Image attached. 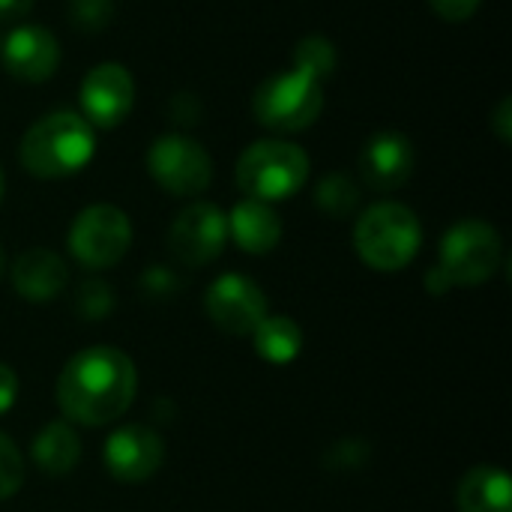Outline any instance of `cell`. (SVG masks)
Returning <instances> with one entry per match:
<instances>
[{
    "mask_svg": "<svg viewBox=\"0 0 512 512\" xmlns=\"http://www.w3.org/2000/svg\"><path fill=\"white\" fill-rule=\"evenodd\" d=\"M132 246V222L114 204L84 207L69 228V252L87 270L114 267Z\"/></svg>",
    "mask_w": 512,
    "mask_h": 512,
    "instance_id": "52a82bcc",
    "label": "cell"
},
{
    "mask_svg": "<svg viewBox=\"0 0 512 512\" xmlns=\"http://www.w3.org/2000/svg\"><path fill=\"white\" fill-rule=\"evenodd\" d=\"M15 396H18V375L6 363H0V417L15 405Z\"/></svg>",
    "mask_w": 512,
    "mask_h": 512,
    "instance_id": "484cf974",
    "label": "cell"
},
{
    "mask_svg": "<svg viewBox=\"0 0 512 512\" xmlns=\"http://www.w3.org/2000/svg\"><path fill=\"white\" fill-rule=\"evenodd\" d=\"M414 144L402 132H378L360 150V177L375 192H393L414 174Z\"/></svg>",
    "mask_w": 512,
    "mask_h": 512,
    "instance_id": "5bb4252c",
    "label": "cell"
},
{
    "mask_svg": "<svg viewBox=\"0 0 512 512\" xmlns=\"http://www.w3.org/2000/svg\"><path fill=\"white\" fill-rule=\"evenodd\" d=\"M504 246L501 234L480 219H465L456 222L444 240H441V258L438 270L447 279L450 288L456 285H480L495 276L501 264Z\"/></svg>",
    "mask_w": 512,
    "mask_h": 512,
    "instance_id": "8992f818",
    "label": "cell"
},
{
    "mask_svg": "<svg viewBox=\"0 0 512 512\" xmlns=\"http://www.w3.org/2000/svg\"><path fill=\"white\" fill-rule=\"evenodd\" d=\"M255 351L267 363H291L303 348V330L285 315H267L255 330Z\"/></svg>",
    "mask_w": 512,
    "mask_h": 512,
    "instance_id": "d6986e66",
    "label": "cell"
},
{
    "mask_svg": "<svg viewBox=\"0 0 512 512\" xmlns=\"http://www.w3.org/2000/svg\"><path fill=\"white\" fill-rule=\"evenodd\" d=\"M96 150L93 126L72 111H54L36 120L18 147L21 165L39 180H60L81 171Z\"/></svg>",
    "mask_w": 512,
    "mask_h": 512,
    "instance_id": "7a4b0ae2",
    "label": "cell"
},
{
    "mask_svg": "<svg viewBox=\"0 0 512 512\" xmlns=\"http://www.w3.org/2000/svg\"><path fill=\"white\" fill-rule=\"evenodd\" d=\"M138 390V372L129 354L111 345L78 351L60 372L54 396L66 420L105 426L126 414Z\"/></svg>",
    "mask_w": 512,
    "mask_h": 512,
    "instance_id": "6da1fadb",
    "label": "cell"
},
{
    "mask_svg": "<svg viewBox=\"0 0 512 512\" xmlns=\"http://www.w3.org/2000/svg\"><path fill=\"white\" fill-rule=\"evenodd\" d=\"M429 3L447 21H468L480 6V0H429Z\"/></svg>",
    "mask_w": 512,
    "mask_h": 512,
    "instance_id": "d4e9b609",
    "label": "cell"
},
{
    "mask_svg": "<svg viewBox=\"0 0 512 512\" xmlns=\"http://www.w3.org/2000/svg\"><path fill=\"white\" fill-rule=\"evenodd\" d=\"M3 264H6V261H3V249H0V276H3Z\"/></svg>",
    "mask_w": 512,
    "mask_h": 512,
    "instance_id": "f1b7e54d",
    "label": "cell"
},
{
    "mask_svg": "<svg viewBox=\"0 0 512 512\" xmlns=\"http://www.w3.org/2000/svg\"><path fill=\"white\" fill-rule=\"evenodd\" d=\"M294 66L309 69L312 75H318L321 81L333 75L336 66V48L330 45V39L324 36H309L294 48Z\"/></svg>",
    "mask_w": 512,
    "mask_h": 512,
    "instance_id": "44dd1931",
    "label": "cell"
},
{
    "mask_svg": "<svg viewBox=\"0 0 512 512\" xmlns=\"http://www.w3.org/2000/svg\"><path fill=\"white\" fill-rule=\"evenodd\" d=\"M315 204L330 216H351L360 207V186L348 174H327L315 189Z\"/></svg>",
    "mask_w": 512,
    "mask_h": 512,
    "instance_id": "ffe728a7",
    "label": "cell"
},
{
    "mask_svg": "<svg viewBox=\"0 0 512 512\" xmlns=\"http://www.w3.org/2000/svg\"><path fill=\"white\" fill-rule=\"evenodd\" d=\"M33 462L39 471L51 474V477H63L69 474L78 459H81V441L75 435V429L69 423H48L36 438H33Z\"/></svg>",
    "mask_w": 512,
    "mask_h": 512,
    "instance_id": "ac0fdd59",
    "label": "cell"
},
{
    "mask_svg": "<svg viewBox=\"0 0 512 512\" xmlns=\"http://www.w3.org/2000/svg\"><path fill=\"white\" fill-rule=\"evenodd\" d=\"M0 57L12 78L39 84L54 75V69L60 63V45L45 27L18 24L6 33V39L0 45Z\"/></svg>",
    "mask_w": 512,
    "mask_h": 512,
    "instance_id": "4fadbf2b",
    "label": "cell"
},
{
    "mask_svg": "<svg viewBox=\"0 0 512 512\" xmlns=\"http://www.w3.org/2000/svg\"><path fill=\"white\" fill-rule=\"evenodd\" d=\"M0 201H3V171H0Z\"/></svg>",
    "mask_w": 512,
    "mask_h": 512,
    "instance_id": "f546056e",
    "label": "cell"
},
{
    "mask_svg": "<svg viewBox=\"0 0 512 512\" xmlns=\"http://www.w3.org/2000/svg\"><path fill=\"white\" fill-rule=\"evenodd\" d=\"M228 237L249 255H267L282 240V219L270 204L246 198L228 216Z\"/></svg>",
    "mask_w": 512,
    "mask_h": 512,
    "instance_id": "2e32d148",
    "label": "cell"
},
{
    "mask_svg": "<svg viewBox=\"0 0 512 512\" xmlns=\"http://www.w3.org/2000/svg\"><path fill=\"white\" fill-rule=\"evenodd\" d=\"M225 243H228V216L210 201H195L183 207L168 231V249L186 267H204L216 261Z\"/></svg>",
    "mask_w": 512,
    "mask_h": 512,
    "instance_id": "9c48e42d",
    "label": "cell"
},
{
    "mask_svg": "<svg viewBox=\"0 0 512 512\" xmlns=\"http://www.w3.org/2000/svg\"><path fill=\"white\" fill-rule=\"evenodd\" d=\"M309 156L288 141H255L237 159V186L255 201H282L303 189Z\"/></svg>",
    "mask_w": 512,
    "mask_h": 512,
    "instance_id": "277c9868",
    "label": "cell"
},
{
    "mask_svg": "<svg viewBox=\"0 0 512 512\" xmlns=\"http://www.w3.org/2000/svg\"><path fill=\"white\" fill-rule=\"evenodd\" d=\"M111 15H114L111 0H69V21L75 30L99 33L108 27Z\"/></svg>",
    "mask_w": 512,
    "mask_h": 512,
    "instance_id": "7402d4cb",
    "label": "cell"
},
{
    "mask_svg": "<svg viewBox=\"0 0 512 512\" xmlns=\"http://www.w3.org/2000/svg\"><path fill=\"white\" fill-rule=\"evenodd\" d=\"M102 459L120 483H144L162 468L165 444L147 426H123L105 441Z\"/></svg>",
    "mask_w": 512,
    "mask_h": 512,
    "instance_id": "7c38bea8",
    "label": "cell"
},
{
    "mask_svg": "<svg viewBox=\"0 0 512 512\" xmlns=\"http://www.w3.org/2000/svg\"><path fill=\"white\" fill-rule=\"evenodd\" d=\"M204 309L219 330L231 336H249L267 318V297L252 279L225 273L207 288Z\"/></svg>",
    "mask_w": 512,
    "mask_h": 512,
    "instance_id": "30bf717a",
    "label": "cell"
},
{
    "mask_svg": "<svg viewBox=\"0 0 512 512\" xmlns=\"http://www.w3.org/2000/svg\"><path fill=\"white\" fill-rule=\"evenodd\" d=\"M84 120L99 129H114L126 120L135 102V81L126 66L120 63H99L93 66L78 90Z\"/></svg>",
    "mask_w": 512,
    "mask_h": 512,
    "instance_id": "8fae6325",
    "label": "cell"
},
{
    "mask_svg": "<svg viewBox=\"0 0 512 512\" xmlns=\"http://www.w3.org/2000/svg\"><path fill=\"white\" fill-rule=\"evenodd\" d=\"M510 99H504L501 105H498V111H495V132H498V138L501 141H510V135H512V126H510Z\"/></svg>",
    "mask_w": 512,
    "mask_h": 512,
    "instance_id": "83f0119b",
    "label": "cell"
},
{
    "mask_svg": "<svg viewBox=\"0 0 512 512\" xmlns=\"http://www.w3.org/2000/svg\"><path fill=\"white\" fill-rule=\"evenodd\" d=\"M33 9V0H0V21H18Z\"/></svg>",
    "mask_w": 512,
    "mask_h": 512,
    "instance_id": "4316f807",
    "label": "cell"
},
{
    "mask_svg": "<svg viewBox=\"0 0 512 512\" xmlns=\"http://www.w3.org/2000/svg\"><path fill=\"white\" fill-rule=\"evenodd\" d=\"M69 270L51 249H27L12 264V285L30 303H48L63 294Z\"/></svg>",
    "mask_w": 512,
    "mask_h": 512,
    "instance_id": "9a60e30c",
    "label": "cell"
},
{
    "mask_svg": "<svg viewBox=\"0 0 512 512\" xmlns=\"http://www.w3.org/2000/svg\"><path fill=\"white\" fill-rule=\"evenodd\" d=\"M423 243L420 219L399 201H381L369 207L354 228V249L360 261L378 273H396L414 261Z\"/></svg>",
    "mask_w": 512,
    "mask_h": 512,
    "instance_id": "3957f363",
    "label": "cell"
},
{
    "mask_svg": "<svg viewBox=\"0 0 512 512\" xmlns=\"http://www.w3.org/2000/svg\"><path fill=\"white\" fill-rule=\"evenodd\" d=\"M147 171L165 192L180 195V198H192L210 186L213 159L198 141L171 132V135H162L150 144Z\"/></svg>",
    "mask_w": 512,
    "mask_h": 512,
    "instance_id": "ba28073f",
    "label": "cell"
},
{
    "mask_svg": "<svg viewBox=\"0 0 512 512\" xmlns=\"http://www.w3.org/2000/svg\"><path fill=\"white\" fill-rule=\"evenodd\" d=\"M459 512H512L510 477L495 465L471 468L456 495Z\"/></svg>",
    "mask_w": 512,
    "mask_h": 512,
    "instance_id": "e0dca14e",
    "label": "cell"
},
{
    "mask_svg": "<svg viewBox=\"0 0 512 512\" xmlns=\"http://www.w3.org/2000/svg\"><path fill=\"white\" fill-rule=\"evenodd\" d=\"M111 306H114V297H111V288L105 282L90 279V282L81 285V291H78V309H81V315L99 318V315H108Z\"/></svg>",
    "mask_w": 512,
    "mask_h": 512,
    "instance_id": "cb8c5ba5",
    "label": "cell"
},
{
    "mask_svg": "<svg viewBox=\"0 0 512 512\" xmlns=\"http://www.w3.org/2000/svg\"><path fill=\"white\" fill-rule=\"evenodd\" d=\"M324 108L321 78L303 66L270 75L252 96V111L261 126L276 132H300L318 120Z\"/></svg>",
    "mask_w": 512,
    "mask_h": 512,
    "instance_id": "5b68a950",
    "label": "cell"
},
{
    "mask_svg": "<svg viewBox=\"0 0 512 512\" xmlns=\"http://www.w3.org/2000/svg\"><path fill=\"white\" fill-rule=\"evenodd\" d=\"M21 483H24V459L12 444V438L0 432V501L12 498L21 489Z\"/></svg>",
    "mask_w": 512,
    "mask_h": 512,
    "instance_id": "603a6c76",
    "label": "cell"
}]
</instances>
